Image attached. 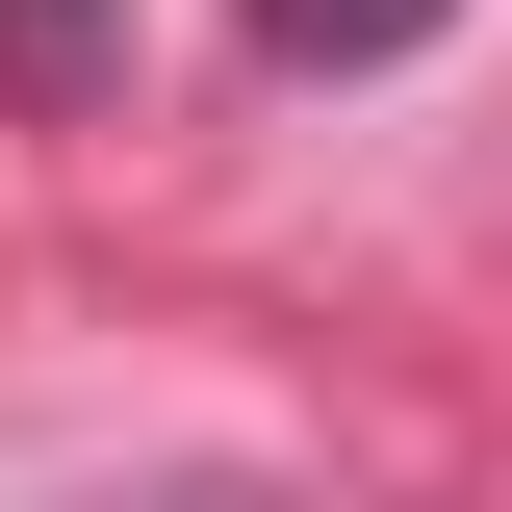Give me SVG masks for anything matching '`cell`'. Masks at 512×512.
<instances>
[{
	"label": "cell",
	"mask_w": 512,
	"mask_h": 512,
	"mask_svg": "<svg viewBox=\"0 0 512 512\" xmlns=\"http://www.w3.org/2000/svg\"><path fill=\"white\" fill-rule=\"evenodd\" d=\"M0 103L26 128H103L128 103V0H0Z\"/></svg>",
	"instance_id": "1"
},
{
	"label": "cell",
	"mask_w": 512,
	"mask_h": 512,
	"mask_svg": "<svg viewBox=\"0 0 512 512\" xmlns=\"http://www.w3.org/2000/svg\"><path fill=\"white\" fill-rule=\"evenodd\" d=\"M231 26H256L282 77H410V52L461 26V0H231Z\"/></svg>",
	"instance_id": "2"
}]
</instances>
